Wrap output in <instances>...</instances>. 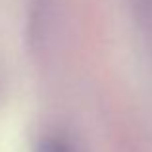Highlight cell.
I'll return each mask as SVG.
<instances>
[{
    "label": "cell",
    "instance_id": "obj_1",
    "mask_svg": "<svg viewBox=\"0 0 152 152\" xmlns=\"http://www.w3.org/2000/svg\"><path fill=\"white\" fill-rule=\"evenodd\" d=\"M39 152H71V150L60 141H46V142H42Z\"/></svg>",
    "mask_w": 152,
    "mask_h": 152
}]
</instances>
